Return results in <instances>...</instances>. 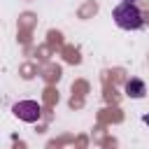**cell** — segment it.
<instances>
[{"label": "cell", "instance_id": "obj_1", "mask_svg": "<svg viewBox=\"0 0 149 149\" xmlns=\"http://www.w3.org/2000/svg\"><path fill=\"white\" fill-rule=\"evenodd\" d=\"M112 19H114V23H116L119 28H123V30H137V28H142V23H144L142 12H140V7H137L135 2H121V5H116L114 12H112Z\"/></svg>", "mask_w": 149, "mask_h": 149}, {"label": "cell", "instance_id": "obj_2", "mask_svg": "<svg viewBox=\"0 0 149 149\" xmlns=\"http://www.w3.org/2000/svg\"><path fill=\"white\" fill-rule=\"evenodd\" d=\"M12 112H14V116H19V119L26 121V123H35V121L42 116V107H40L37 100H19V102L12 107Z\"/></svg>", "mask_w": 149, "mask_h": 149}, {"label": "cell", "instance_id": "obj_3", "mask_svg": "<svg viewBox=\"0 0 149 149\" xmlns=\"http://www.w3.org/2000/svg\"><path fill=\"white\" fill-rule=\"evenodd\" d=\"M144 93H147L144 81H140V79H130V81L126 84V95H130V98H144Z\"/></svg>", "mask_w": 149, "mask_h": 149}, {"label": "cell", "instance_id": "obj_4", "mask_svg": "<svg viewBox=\"0 0 149 149\" xmlns=\"http://www.w3.org/2000/svg\"><path fill=\"white\" fill-rule=\"evenodd\" d=\"M144 123H147V126H149V114H147V116H144Z\"/></svg>", "mask_w": 149, "mask_h": 149}, {"label": "cell", "instance_id": "obj_5", "mask_svg": "<svg viewBox=\"0 0 149 149\" xmlns=\"http://www.w3.org/2000/svg\"><path fill=\"white\" fill-rule=\"evenodd\" d=\"M123 2H135V0H123Z\"/></svg>", "mask_w": 149, "mask_h": 149}]
</instances>
